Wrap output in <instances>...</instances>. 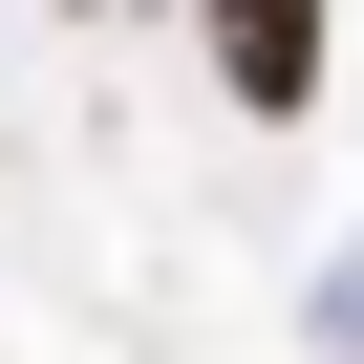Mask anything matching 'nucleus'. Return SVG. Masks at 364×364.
<instances>
[{
  "instance_id": "obj_1",
  "label": "nucleus",
  "mask_w": 364,
  "mask_h": 364,
  "mask_svg": "<svg viewBox=\"0 0 364 364\" xmlns=\"http://www.w3.org/2000/svg\"><path fill=\"white\" fill-rule=\"evenodd\" d=\"M215 65L236 107H321V0H215Z\"/></svg>"
}]
</instances>
